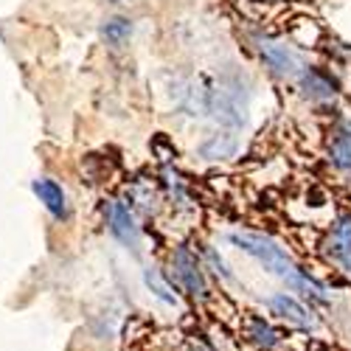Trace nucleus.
Segmentation results:
<instances>
[{"instance_id": "f257e3e1", "label": "nucleus", "mask_w": 351, "mask_h": 351, "mask_svg": "<svg viewBox=\"0 0 351 351\" xmlns=\"http://www.w3.org/2000/svg\"><path fill=\"white\" fill-rule=\"evenodd\" d=\"M230 242L237 245V247H242L247 256H253L256 261H261V265H265L270 273H276L278 278H284L292 289L304 292V295H309L315 301H326L324 287L315 284L312 278H306L295 265H292V258L284 253V247H278L273 239L261 237V233H233Z\"/></svg>"}, {"instance_id": "f03ea898", "label": "nucleus", "mask_w": 351, "mask_h": 351, "mask_svg": "<svg viewBox=\"0 0 351 351\" xmlns=\"http://www.w3.org/2000/svg\"><path fill=\"white\" fill-rule=\"evenodd\" d=\"M171 267H174V276L183 284V289L194 298H202L206 295V278H202V267L197 256H191L189 247H178V253L171 256Z\"/></svg>"}, {"instance_id": "7ed1b4c3", "label": "nucleus", "mask_w": 351, "mask_h": 351, "mask_svg": "<svg viewBox=\"0 0 351 351\" xmlns=\"http://www.w3.org/2000/svg\"><path fill=\"white\" fill-rule=\"evenodd\" d=\"M107 225L112 230V237L119 239L121 245L127 247H138L141 242V233H138V225H135V217L130 214L127 206H121V202H110L107 206Z\"/></svg>"}, {"instance_id": "20e7f679", "label": "nucleus", "mask_w": 351, "mask_h": 351, "mask_svg": "<svg viewBox=\"0 0 351 351\" xmlns=\"http://www.w3.org/2000/svg\"><path fill=\"white\" fill-rule=\"evenodd\" d=\"M329 256L340 265L343 273L351 276V217H340L332 237H329Z\"/></svg>"}, {"instance_id": "39448f33", "label": "nucleus", "mask_w": 351, "mask_h": 351, "mask_svg": "<svg viewBox=\"0 0 351 351\" xmlns=\"http://www.w3.org/2000/svg\"><path fill=\"white\" fill-rule=\"evenodd\" d=\"M34 194L40 197V202L43 206L53 214V217H65L68 214V202H65V191H62V186L60 183H53V180H48V178H43V180H34Z\"/></svg>"}, {"instance_id": "423d86ee", "label": "nucleus", "mask_w": 351, "mask_h": 351, "mask_svg": "<svg viewBox=\"0 0 351 351\" xmlns=\"http://www.w3.org/2000/svg\"><path fill=\"white\" fill-rule=\"evenodd\" d=\"M270 309L278 315V317H284V320H289V324H295V326H312V317H309V312L295 301V298H289L287 292H278V295H273L270 301Z\"/></svg>"}, {"instance_id": "0eeeda50", "label": "nucleus", "mask_w": 351, "mask_h": 351, "mask_svg": "<svg viewBox=\"0 0 351 351\" xmlns=\"http://www.w3.org/2000/svg\"><path fill=\"white\" fill-rule=\"evenodd\" d=\"M258 51L267 60V65L276 68L278 73H295L301 68L298 56L292 53V51H287L284 45H278V43H258Z\"/></svg>"}, {"instance_id": "6e6552de", "label": "nucleus", "mask_w": 351, "mask_h": 351, "mask_svg": "<svg viewBox=\"0 0 351 351\" xmlns=\"http://www.w3.org/2000/svg\"><path fill=\"white\" fill-rule=\"evenodd\" d=\"M239 149V141L237 135L230 132H222V135H211L206 143L199 146V155L206 160H225V158H233Z\"/></svg>"}, {"instance_id": "1a4fd4ad", "label": "nucleus", "mask_w": 351, "mask_h": 351, "mask_svg": "<svg viewBox=\"0 0 351 351\" xmlns=\"http://www.w3.org/2000/svg\"><path fill=\"white\" fill-rule=\"evenodd\" d=\"M101 37H104L112 48H121V45L132 37V23H130L127 17H110V20H104V25H101Z\"/></svg>"}, {"instance_id": "9d476101", "label": "nucleus", "mask_w": 351, "mask_h": 351, "mask_svg": "<svg viewBox=\"0 0 351 351\" xmlns=\"http://www.w3.org/2000/svg\"><path fill=\"white\" fill-rule=\"evenodd\" d=\"M329 158L337 169L351 171V132H337L332 146H329Z\"/></svg>"}, {"instance_id": "9b49d317", "label": "nucleus", "mask_w": 351, "mask_h": 351, "mask_svg": "<svg viewBox=\"0 0 351 351\" xmlns=\"http://www.w3.org/2000/svg\"><path fill=\"white\" fill-rule=\"evenodd\" d=\"M143 278H146V284H149V289L155 292L158 298H163V301H169V304H178V295H171V287L160 278V273L155 270V267H149L143 273Z\"/></svg>"}, {"instance_id": "f8f14e48", "label": "nucleus", "mask_w": 351, "mask_h": 351, "mask_svg": "<svg viewBox=\"0 0 351 351\" xmlns=\"http://www.w3.org/2000/svg\"><path fill=\"white\" fill-rule=\"evenodd\" d=\"M250 337L258 346H276L278 343V335L265 324V320H253V324H250Z\"/></svg>"}]
</instances>
